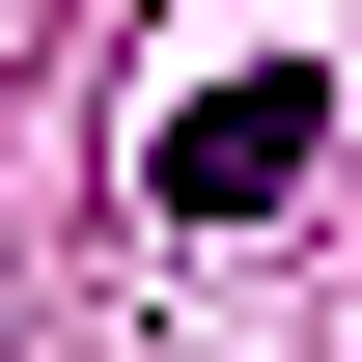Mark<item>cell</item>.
Masks as SVG:
<instances>
[{"label":"cell","mask_w":362,"mask_h":362,"mask_svg":"<svg viewBox=\"0 0 362 362\" xmlns=\"http://www.w3.org/2000/svg\"><path fill=\"white\" fill-rule=\"evenodd\" d=\"M279 168H307V84H195V139H139V195H195V223H251Z\"/></svg>","instance_id":"1"}]
</instances>
